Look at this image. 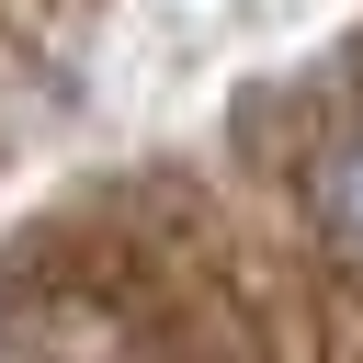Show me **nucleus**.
<instances>
[{
  "mask_svg": "<svg viewBox=\"0 0 363 363\" xmlns=\"http://www.w3.org/2000/svg\"><path fill=\"white\" fill-rule=\"evenodd\" d=\"M306 193H318L329 250H340V261H363V113L329 136V159H318V182H306Z\"/></svg>",
  "mask_w": 363,
  "mask_h": 363,
  "instance_id": "f257e3e1",
  "label": "nucleus"
}]
</instances>
